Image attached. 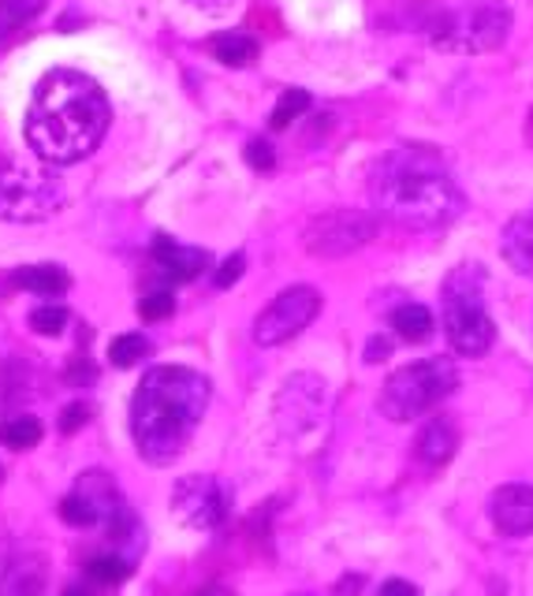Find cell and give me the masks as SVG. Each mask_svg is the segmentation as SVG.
<instances>
[{"label": "cell", "instance_id": "cell-1", "mask_svg": "<svg viewBox=\"0 0 533 596\" xmlns=\"http://www.w3.org/2000/svg\"><path fill=\"white\" fill-rule=\"evenodd\" d=\"M112 120L109 98L90 75L71 68H53L34 87L26 112V146L45 165H75L101 146Z\"/></svg>", "mask_w": 533, "mask_h": 596}, {"label": "cell", "instance_id": "cell-2", "mask_svg": "<svg viewBox=\"0 0 533 596\" xmlns=\"http://www.w3.org/2000/svg\"><path fill=\"white\" fill-rule=\"evenodd\" d=\"M213 387L186 366H157L143 376L131 400V437L138 456L154 466H168L183 456L194 429L205 418Z\"/></svg>", "mask_w": 533, "mask_h": 596}, {"label": "cell", "instance_id": "cell-3", "mask_svg": "<svg viewBox=\"0 0 533 596\" xmlns=\"http://www.w3.org/2000/svg\"><path fill=\"white\" fill-rule=\"evenodd\" d=\"M370 198L381 216L415 232L444 228L466 205L444 165L426 149H396L381 157L370 176Z\"/></svg>", "mask_w": 533, "mask_h": 596}, {"label": "cell", "instance_id": "cell-4", "mask_svg": "<svg viewBox=\"0 0 533 596\" xmlns=\"http://www.w3.org/2000/svg\"><path fill=\"white\" fill-rule=\"evenodd\" d=\"M441 321L444 336L455 347V355L463 358H481L489 355L497 328L485 310V269L481 265H455L441 283Z\"/></svg>", "mask_w": 533, "mask_h": 596}, {"label": "cell", "instance_id": "cell-5", "mask_svg": "<svg viewBox=\"0 0 533 596\" xmlns=\"http://www.w3.org/2000/svg\"><path fill=\"white\" fill-rule=\"evenodd\" d=\"M460 387V369L452 358H426V362L404 366L385 381L381 392V414L388 421H415L444 403Z\"/></svg>", "mask_w": 533, "mask_h": 596}, {"label": "cell", "instance_id": "cell-6", "mask_svg": "<svg viewBox=\"0 0 533 596\" xmlns=\"http://www.w3.org/2000/svg\"><path fill=\"white\" fill-rule=\"evenodd\" d=\"M64 205V187L45 172L0 168V221L37 224Z\"/></svg>", "mask_w": 533, "mask_h": 596}, {"label": "cell", "instance_id": "cell-7", "mask_svg": "<svg viewBox=\"0 0 533 596\" xmlns=\"http://www.w3.org/2000/svg\"><path fill=\"white\" fill-rule=\"evenodd\" d=\"M511 31V12L497 0H481L470 12L447 15L441 34L433 37L447 53H492L503 45V37Z\"/></svg>", "mask_w": 533, "mask_h": 596}, {"label": "cell", "instance_id": "cell-8", "mask_svg": "<svg viewBox=\"0 0 533 596\" xmlns=\"http://www.w3.org/2000/svg\"><path fill=\"white\" fill-rule=\"evenodd\" d=\"M329 414V392L314 373H295L276 395V425L292 443H306L317 437Z\"/></svg>", "mask_w": 533, "mask_h": 596}, {"label": "cell", "instance_id": "cell-9", "mask_svg": "<svg viewBox=\"0 0 533 596\" xmlns=\"http://www.w3.org/2000/svg\"><path fill=\"white\" fill-rule=\"evenodd\" d=\"M321 314V291L310 283H295V288L280 291L254 321V344L258 347H280L292 336L303 333L310 321Z\"/></svg>", "mask_w": 533, "mask_h": 596}, {"label": "cell", "instance_id": "cell-10", "mask_svg": "<svg viewBox=\"0 0 533 596\" xmlns=\"http://www.w3.org/2000/svg\"><path fill=\"white\" fill-rule=\"evenodd\" d=\"M381 235V221L359 210H340L314 216L303 232V246L314 258H343V254L359 250V246L373 243Z\"/></svg>", "mask_w": 533, "mask_h": 596}, {"label": "cell", "instance_id": "cell-11", "mask_svg": "<svg viewBox=\"0 0 533 596\" xmlns=\"http://www.w3.org/2000/svg\"><path fill=\"white\" fill-rule=\"evenodd\" d=\"M172 510L186 529L209 533V529H217L228 518V492L209 474L180 477L172 488Z\"/></svg>", "mask_w": 533, "mask_h": 596}, {"label": "cell", "instance_id": "cell-12", "mask_svg": "<svg viewBox=\"0 0 533 596\" xmlns=\"http://www.w3.org/2000/svg\"><path fill=\"white\" fill-rule=\"evenodd\" d=\"M492 526L503 537H526L533 533V488L530 485H500L489 499Z\"/></svg>", "mask_w": 533, "mask_h": 596}, {"label": "cell", "instance_id": "cell-13", "mask_svg": "<svg viewBox=\"0 0 533 596\" xmlns=\"http://www.w3.org/2000/svg\"><path fill=\"white\" fill-rule=\"evenodd\" d=\"M154 261L172 277L175 283H186V280H199L205 269H209V254L199 250V246H183L168 235H157L154 239Z\"/></svg>", "mask_w": 533, "mask_h": 596}, {"label": "cell", "instance_id": "cell-14", "mask_svg": "<svg viewBox=\"0 0 533 596\" xmlns=\"http://www.w3.org/2000/svg\"><path fill=\"white\" fill-rule=\"evenodd\" d=\"M500 254L519 277L533 280V205L508 221V228L500 235Z\"/></svg>", "mask_w": 533, "mask_h": 596}, {"label": "cell", "instance_id": "cell-15", "mask_svg": "<svg viewBox=\"0 0 533 596\" xmlns=\"http://www.w3.org/2000/svg\"><path fill=\"white\" fill-rule=\"evenodd\" d=\"M415 448L426 466H444V462L455 456V448H460V432H455V425L447 418H433L422 429Z\"/></svg>", "mask_w": 533, "mask_h": 596}, {"label": "cell", "instance_id": "cell-16", "mask_svg": "<svg viewBox=\"0 0 533 596\" xmlns=\"http://www.w3.org/2000/svg\"><path fill=\"white\" fill-rule=\"evenodd\" d=\"M12 283L23 291H34V295H64L71 288V277L60 265H26V269L12 272Z\"/></svg>", "mask_w": 533, "mask_h": 596}, {"label": "cell", "instance_id": "cell-17", "mask_svg": "<svg viewBox=\"0 0 533 596\" xmlns=\"http://www.w3.org/2000/svg\"><path fill=\"white\" fill-rule=\"evenodd\" d=\"M209 49H213V56H217L220 64H228V68H247V64L258 60L261 45H258L250 34L224 31V34H213V37H209Z\"/></svg>", "mask_w": 533, "mask_h": 596}, {"label": "cell", "instance_id": "cell-18", "mask_svg": "<svg viewBox=\"0 0 533 596\" xmlns=\"http://www.w3.org/2000/svg\"><path fill=\"white\" fill-rule=\"evenodd\" d=\"M392 328H396L399 336L407 339V344H426L429 336H433L436 321L429 314L426 306H418V302H407V306H399L396 314H392Z\"/></svg>", "mask_w": 533, "mask_h": 596}, {"label": "cell", "instance_id": "cell-19", "mask_svg": "<svg viewBox=\"0 0 533 596\" xmlns=\"http://www.w3.org/2000/svg\"><path fill=\"white\" fill-rule=\"evenodd\" d=\"M42 437H45L42 421L31 418V414H19V418H8L4 425H0V443H4V448H15V451L37 448Z\"/></svg>", "mask_w": 533, "mask_h": 596}, {"label": "cell", "instance_id": "cell-20", "mask_svg": "<svg viewBox=\"0 0 533 596\" xmlns=\"http://www.w3.org/2000/svg\"><path fill=\"white\" fill-rule=\"evenodd\" d=\"M60 518H64L68 526H75V529H90V526L105 522L101 507L93 504V499H90L82 488H75L71 496H64V499H60Z\"/></svg>", "mask_w": 533, "mask_h": 596}, {"label": "cell", "instance_id": "cell-21", "mask_svg": "<svg viewBox=\"0 0 533 596\" xmlns=\"http://www.w3.org/2000/svg\"><path fill=\"white\" fill-rule=\"evenodd\" d=\"M131 571H135V560L124 552H105V555H93V560L87 563V574L93 582H101V585H116V582H124L131 578Z\"/></svg>", "mask_w": 533, "mask_h": 596}, {"label": "cell", "instance_id": "cell-22", "mask_svg": "<svg viewBox=\"0 0 533 596\" xmlns=\"http://www.w3.org/2000/svg\"><path fill=\"white\" fill-rule=\"evenodd\" d=\"M149 351H154V347H149V339L143 333H124L109 344V362L116 369H131V366L143 362Z\"/></svg>", "mask_w": 533, "mask_h": 596}, {"label": "cell", "instance_id": "cell-23", "mask_svg": "<svg viewBox=\"0 0 533 596\" xmlns=\"http://www.w3.org/2000/svg\"><path fill=\"white\" fill-rule=\"evenodd\" d=\"M45 4L49 0H0V37H8L23 23H31Z\"/></svg>", "mask_w": 533, "mask_h": 596}, {"label": "cell", "instance_id": "cell-24", "mask_svg": "<svg viewBox=\"0 0 533 596\" xmlns=\"http://www.w3.org/2000/svg\"><path fill=\"white\" fill-rule=\"evenodd\" d=\"M306 109H310V93H306V90H287L284 98L276 101L273 116H269V127H273V131L292 127V120L303 116Z\"/></svg>", "mask_w": 533, "mask_h": 596}, {"label": "cell", "instance_id": "cell-25", "mask_svg": "<svg viewBox=\"0 0 533 596\" xmlns=\"http://www.w3.org/2000/svg\"><path fill=\"white\" fill-rule=\"evenodd\" d=\"M31 328L37 336H60L68 328V310L64 306H37L31 310Z\"/></svg>", "mask_w": 533, "mask_h": 596}, {"label": "cell", "instance_id": "cell-26", "mask_svg": "<svg viewBox=\"0 0 533 596\" xmlns=\"http://www.w3.org/2000/svg\"><path fill=\"white\" fill-rule=\"evenodd\" d=\"M175 314V295L172 291H149L138 299V317L143 321H165Z\"/></svg>", "mask_w": 533, "mask_h": 596}, {"label": "cell", "instance_id": "cell-27", "mask_svg": "<svg viewBox=\"0 0 533 596\" xmlns=\"http://www.w3.org/2000/svg\"><path fill=\"white\" fill-rule=\"evenodd\" d=\"M242 157H247V165L254 168V172H273L276 168V154H273V146H269V138H250L247 149H242Z\"/></svg>", "mask_w": 533, "mask_h": 596}, {"label": "cell", "instance_id": "cell-28", "mask_svg": "<svg viewBox=\"0 0 533 596\" xmlns=\"http://www.w3.org/2000/svg\"><path fill=\"white\" fill-rule=\"evenodd\" d=\"M87 421H90V406L87 403H68L60 411V432H68V437H71V432H79Z\"/></svg>", "mask_w": 533, "mask_h": 596}, {"label": "cell", "instance_id": "cell-29", "mask_svg": "<svg viewBox=\"0 0 533 596\" xmlns=\"http://www.w3.org/2000/svg\"><path fill=\"white\" fill-rule=\"evenodd\" d=\"M242 269H247V258H242V254H231V258L217 269V277H213V283H217L220 291H224V288H231V283H236V280L242 277Z\"/></svg>", "mask_w": 533, "mask_h": 596}, {"label": "cell", "instance_id": "cell-30", "mask_svg": "<svg viewBox=\"0 0 533 596\" xmlns=\"http://www.w3.org/2000/svg\"><path fill=\"white\" fill-rule=\"evenodd\" d=\"M392 355V339L388 336H373L370 347H366V362H385Z\"/></svg>", "mask_w": 533, "mask_h": 596}, {"label": "cell", "instance_id": "cell-31", "mask_svg": "<svg viewBox=\"0 0 533 596\" xmlns=\"http://www.w3.org/2000/svg\"><path fill=\"white\" fill-rule=\"evenodd\" d=\"M68 381L71 384H90L93 381V366L87 362V358H75V362L68 366Z\"/></svg>", "mask_w": 533, "mask_h": 596}, {"label": "cell", "instance_id": "cell-32", "mask_svg": "<svg viewBox=\"0 0 533 596\" xmlns=\"http://www.w3.org/2000/svg\"><path fill=\"white\" fill-rule=\"evenodd\" d=\"M377 596H422V593H418V585H410V582H404V578H392V582L381 585Z\"/></svg>", "mask_w": 533, "mask_h": 596}, {"label": "cell", "instance_id": "cell-33", "mask_svg": "<svg viewBox=\"0 0 533 596\" xmlns=\"http://www.w3.org/2000/svg\"><path fill=\"white\" fill-rule=\"evenodd\" d=\"M194 8H202V12H224V8H231L236 0H191Z\"/></svg>", "mask_w": 533, "mask_h": 596}, {"label": "cell", "instance_id": "cell-34", "mask_svg": "<svg viewBox=\"0 0 533 596\" xmlns=\"http://www.w3.org/2000/svg\"><path fill=\"white\" fill-rule=\"evenodd\" d=\"M526 142H533V112L526 116Z\"/></svg>", "mask_w": 533, "mask_h": 596}, {"label": "cell", "instance_id": "cell-35", "mask_svg": "<svg viewBox=\"0 0 533 596\" xmlns=\"http://www.w3.org/2000/svg\"><path fill=\"white\" fill-rule=\"evenodd\" d=\"M64 596H87V593H82V589H68V593H64Z\"/></svg>", "mask_w": 533, "mask_h": 596}, {"label": "cell", "instance_id": "cell-36", "mask_svg": "<svg viewBox=\"0 0 533 596\" xmlns=\"http://www.w3.org/2000/svg\"><path fill=\"white\" fill-rule=\"evenodd\" d=\"M0 477H4V470H0Z\"/></svg>", "mask_w": 533, "mask_h": 596}]
</instances>
